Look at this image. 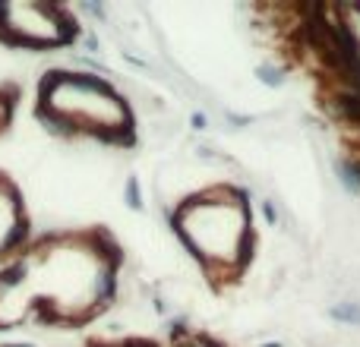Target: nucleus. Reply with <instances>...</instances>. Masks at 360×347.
<instances>
[{"label":"nucleus","mask_w":360,"mask_h":347,"mask_svg":"<svg viewBox=\"0 0 360 347\" xmlns=\"http://www.w3.org/2000/svg\"><path fill=\"white\" fill-rule=\"evenodd\" d=\"M335 174H338V180H342L345 186H348L351 192H357L360 196V168L357 164H351V162H335Z\"/></svg>","instance_id":"nucleus-1"},{"label":"nucleus","mask_w":360,"mask_h":347,"mask_svg":"<svg viewBox=\"0 0 360 347\" xmlns=\"http://www.w3.org/2000/svg\"><path fill=\"white\" fill-rule=\"evenodd\" d=\"M329 316L335 322H348V325H360V306L357 303H338L329 310Z\"/></svg>","instance_id":"nucleus-2"},{"label":"nucleus","mask_w":360,"mask_h":347,"mask_svg":"<svg viewBox=\"0 0 360 347\" xmlns=\"http://www.w3.org/2000/svg\"><path fill=\"white\" fill-rule=\"evenodd\" d=\"M256 76H259L266 86H272V89L285 86V73H281V70H275V67H259V70H256Z\"/></svg>","instance_id":"nucleus-3"},{"label":"nucleus","mask_w":360,"mask_h":347,"mask_svg":"<svg viewBox=\"0 0 360 347\" xmlns=\"http://www.w3.org/2000/svg\"><path fill=\"white\" fill-rule=\"evenodd\" d=\"M262 211H266V221L275 224V209H272V202H262Z\"/></svg>","instance_id":"nucleus-4"},{"label":"nucleus","mask_w":360,"mask_h":347,"mask_svg":"<svg viewBox=\"0 0 360 347\" xmlns=\"http://www.w3.org/2000/svg\"><path fill=\"white\" fill-rule=\"evenodd\" d=\"M193 126H196V130H205V117H202V114H193Z\"/></svg>","instance_id":"nucleus-5"}]
</instances>
